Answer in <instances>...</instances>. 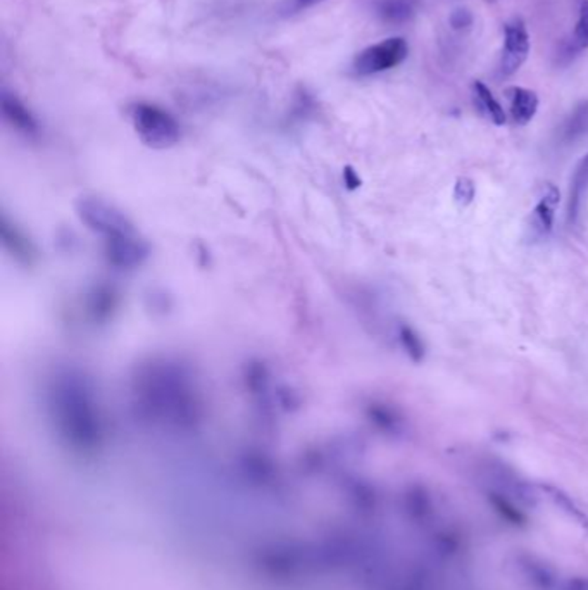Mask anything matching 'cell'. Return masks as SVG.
<instances>
[{"mask_svg":"<svg viewBox=\"0 0 588 590\" xmlns=\"http://www.w3.org/2000/svg\"><path fill=\"white\" fill-rule=\"evenodd\" d=\"M530 54V35L524 21L514 17L504 28V49L501 59V73L504 76L514 75L522 68Z\"/></svg>","mask_w":588,"mask_h":590,"instance_id":"obj_6","label":"cell"},{"mask_svg":"<svg viewBox=\"0 0 588 590\" xmlns=\"http://www.w3.org/2000/svg\"><path fill=\"white\" fill-rule=\"evenodd\" d=\"M557 204H559V190L554 185L547 184L543 188V195L540 197L532 213L530 230L533 235L543 238L553 232Z\"/></svg>","mask_w":588,"mask_h":590,"instance_id":"obj_8","label":"cell"},{"mask_svg":"<svg viewBox=\"0 0 588 590\" xmlns=\"http://www.w3.org/2000/svg\"><path fill=\"white\" fill-rule=\"evenodd\" d=\"M420 0H376L374 11L378 17L390 25H404L416 15Z\"/></svg>","mask_w":588,"mask_h":590,"instance_id":"obj_13","label":"cell"},{"mask_svg":"<svg viewBox=\"0 0 588 590\" xmlns=\"http://www.w3.org/2000/svg\"><path fill=\"white\" fill-rule=\"evenodd\" d=\"M399 337H401V342H403L404 349L405 353L409 355V357L414 361V363H420L424 355V347H423V342L421 338L416 335V332L409 326L403 325L401 330H399Z\"/></svg>","mask_w":588,"mask_h":590,"instance_id":"obj_18","label":"cell"},{"mask_svg":"<svg viewBox=\"0 0 588 590\" xmlns=\"http://www.w3.org/2000/svg\"><path fill=\"white\" fill-rule=\"evenodd\" d=\"M454 199L455 203L461 204V205H468L474 199V184H473V180L466 178V176L457 178Z\"/></svg>","mask_w":588,"mask_h":590,"instance_id":"obj_20","label":"cell"},{"mask_svg":"<svg viewBox=\"0 0 588 590\" xmlns=\"http://www.w3.org/2000/svg\"><path fill=\"white\" fill-rule=\"evenodd\" d=\"M523 576L537 590H554L557 585L554 570L537 556L520 557Z\"/></svg>","mask_w":588,"mask_h":590,"instance_id":"obj_11","label":"cell"},{"mask_svg":"<svg viewBox=\"0 0 588 590\" xmlns=\"http://www.w3.org/2000/svg\"><path fill=\"white\" fill-rule=\"evenodd\" d=\"M323 0H284L282 4V11L285 15H295V13H301V11H305L309 7H314L321 4Z\"/></svg>","mask_w":588,"mask_h":590,"instance_id":"obj_22","label":"cell"},{"mask_svg":"<svg viewBox=\"0 0 588 590\" xmlns=\"http://www.w3.org/2000/svg\"><path fill=\"white\" fill-rule=\"evenodd\" d=\"M142 395L145 407L152 413L166 416L171 422L188 423L197 416L195 390H192L188 378L176 366H157L144 376Z\"/></svg>","mask_w":588,"mask_h":590,"instance_id":"obj_2","label":"cell"},{"mask_svg":"<svg viewBox=\"0 0 588 590\" xmlns=\"http://www.w3.org/2000/svg\"><path fill=\"white\" fill-rule=\"evenodd\" d=\"M564 590H588V576H573L566 582Z\"/></svg>","mask_w":588,"mask_h":590,"instance_id":"obj_23","label":"cell"},{"mask_svg":"<svg viewBox=\"0 0 588 590\" xmlns=\"http://www.w3.org/2000/svg\"><path fill=\"white\" fill-rule=\"evenodd\" d=\"M370 416L371 420L378 425V428H382L385 432L397 434L401 430V420L395 416V413H392L390 409L384 407V405L371 407Z\"/></svg>","mask_w":588,"mask_h":590,"instance_id":"obj_19","label":"cell"},{"mask_svg":"<svg viewBox=\"0 0 588 590\" xmlns=\"http://www.w3.org/2000/svg\"><path fill=\"white\" fill-rule=\"evenodd\" d=\"M149 255V247L136 234L105 240V257L109 263L121 270H132L140 266Z\"/></svg>","mask_w":588,"mask_h":590,"instance_id":"obj_7","label":"cell"},{"mask_svg":"<svg viewBox=\"0 0 588 590\" xmlns=\"http://www.w3.org/2000/svg\"><path fill=\"white\" fill-rule=\"evenodd\" d=\"M540 489L545 492V495L553 501L555 507H559L570 520L580 525L583 530H588V515L583 507L580 506L572 495H568L564 490L557 489L553 485H542Z\"/></svg>","mask_w":588,"mask_h":590,"instance_id":"obj_14","label":"cell"},{"mask_svg":"<svg viewBox=\"0 0 588 590\" xmlns=\"http://www.w3.org/2000/svg\"><path fill=\"white\" fill-rule=\"evenodd\" d=\"M2 113L7 123L16 128L17 132L28 136H36L40 132V125L34 116V113L17 99L15 94L4 92L2 94Z\"/></svg>","mask_w":588,"mask_h":590,"instance_id":"obj_9","label":"cell"},{"mask_svg":"<svg viewBox=\"0 0 588 590\" xmlns=\"http://www.w3.org/2000/svg\"><path fill=\"white\" fill-rule=\"evenodd\" d=\"M585 132H588V101L576 105V109L570 115V118L564 121L563 140L574 142L580 136L585 135Z\"/></svg>","mask_w":588,"mask_h":590,"instance_id":"obj_16","label":"cell"},{"mask_svg":"<svg viewBox=\"0 0 588 590\" xmlns=\"http://www.w3.org/2000/svg\"><path fill=\"white\" fill-rule=\"evenodd\" d=\"M473 95H474V104L478 109L487 116L493 125L503 126L505 123V113L503 105L497 102V99L492 95L488 86L482 82L473 84Z\"/></svg>","mask_w":588,"mask_h":590,"instance_id":"obj_15","label":"cell"},{"mask_svg":"<svg viewBox=\"0 0 588 590\" xmlns=\"http://www.w3.org/2000/svg\"><path fill=\"white\" fill-rule=\"evenodd\" d=\"M449 23H451V26H453V30H455V32L468 30L471 25H473V15H471L468 9H457L449 17Z\"/></svg>","mask_w":588,"mask_h":590,"instance_id":"obj_21","label":"cell"},{"mask_svg":"<svg viewBox=\"0 0 588 590\" xmlns=\"http://www.w3.org/2000/svg\"><path fill=\"white\" fill-rule=\"evenodd\" d=\"M505 95L511 102V116L516 125H528L535 118L538 109V97L533 90L523 86H509Z\"/></svg>","mask_w":588,"mask_h":590,"instance_id":"obj_10","label":"cell"},{"mask_svg":"<svg viewBox=\"0 0 588 590\" xmlns=\"http://www.w3.org/2000/svg\"><path fill=\"white\" fill-rule=\"evenodd\" d=\"M128 115L138 138L152 149H168L180 140L178 121L155 104L136 102Z\"/></svg>","mask_w":588,"mask_h":590,"instance_id":"obj_3","label":"cell"},{"mask_svg":"<svg viewBox=\"0 0 588 590\" xmlns=\"http://www.w3.org/2000/svg\"><path fill=\"white\" fill-rule=\"evenodd\" d=\"M409 45L401 36L387 38L380 44L370 45L359 52L353 63V71L357 76H371L388 69L397 68L407 59Z\"/></svg>","mask_w":588,"mask_h":590,"instance_id":"obj_5","label":"cell"},{"mask_svg":"<svg viewBox=\"0 0 588 590\" xmlns=\"http://www.w3.org/2000/svg\"><path fill=\"white\" fill-rule=\"evenodd\" d=\"M572 45L576 51L588 49V0L580 2V13H578V23L573 34Z\"/></svg>","mask_w":588,"mask_h":590,"instance_id":"obj_17","label":"cell"},{"mask_svg":"<svg viewBox=\"0 0 588 590\" xmlns=\"http://www.w3.org/2000/svg\"><path fill=\"white\" fill-rule=\"evenodd\" d=\"M344 178H345L347 185L351 186V188H355V186L361 185V180H359V176L355 175V171H354L353 168L345 169V173H344Z\"/></svg>","mask_w":588,"mask_h":590,"instance_id":"obj_24","label":"cell"},{"mask_svg":"<svg viewBox=\"0 0 588 590\" xmlns=\"http://www.w3.org/2000/svg\"><path fill=\"white\" fill-rule=\"evenodd\" d=\"M78 216L90 230L97 232L105 240L136 234L132 221L125 216V213H121L113 204L105 203L104 199H82L78 203Z\"/></svg>","mask_w":588,"mask_h":590,"instance_id":"obj_4","label":"cell"},{"mask_svg":"<svg viewBox=\"0 0 588 590\" xmlns=\"http://www.w3.org/2000/svg\"><path fill=\"white\" fill-rule=\"evenodd\" d=\"M588 192V154L573 171L570 199H568V223L574 225L580 216L582 203Z\"/></svg>","mask_w":588,"mask_h":590,"instance_id":"obj_12","label":"cell"},{"mask_svg":"<svg viewBox=\"0 0 588 590\" xmlns=\"http://www.w3.org/2000/svg\"><path fill=\"white\" fill-rule=\"evenodd\" d=\"M52 407L61 432L78 445H92L101 435V418L84 378L73 373L57 378Z\"/></svg>","mask_w":588,"mask_h":590,"instance_id":"obj_1","label":"cell"}]
</instances>
